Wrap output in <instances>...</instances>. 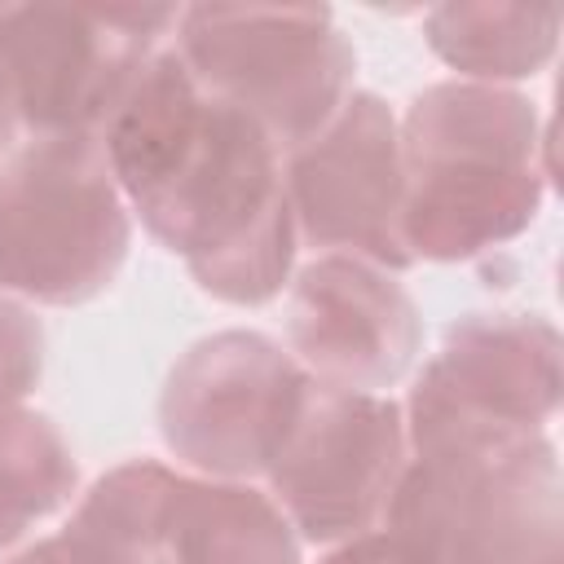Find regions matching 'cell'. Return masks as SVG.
<instances>
[{
    "label": "cell",
    "instance_id": "cell-12",
    "mask_svg": "<svg viewBox=\"0 0 564 564\" xmlns=\"http://www.w3.org/2000/svg\"><path fill=\"white\" fill-rule=\"evenodd\" d=\"M154 564H300V542L278 502L238 480H194L159 463L150 498Z\"/></svg>",
    "mask_w": 564,
    "mask_h": 564
},
{
    "label": "cell",
    "instance_id": "cell-18",
    "mask_svg": "<svg viewBox=\"0 0 564 564\" xmlns=\"http://www.w3.org/2000/svg\"><path fill=\"white\" fill-rule=\"evenodd\" d=\"M9 137H13V119H9V110H4V101H0V150L9 145Z\"/></svg>",
    "mask_w": 564,
    "mask_h": 564
},
{
    "label": "cell",
    "instance_id": "cell-8",
    "mask_svg": "<svg viewBox=\"0 0 564 564\" xmlns=\"http://www.w3.org/2000/svg\"><path fill=\"white\" fill-rule=\"evenodd\" d=\"M405 463L410 441L397 401L313 379L264 476L291 529L308 542H348L383 520Z\"/></svg>",
    "mask_w": 564,
    "mask_h": 564
},
{
    "label": "cell",
    "instance_id": "cell-19",
    "mask_svg": "<svg viewBox=\"0 0 564 564\" xmlns=\"http://www.w3.org/2000/svg\"><path fill=\"white\" fill-rule=\"evenodd\" d=\"M542 564H564V555H560V560H542Z\"/></svg>",
    "mask_w": 564,
    "mask_h": 564
},
{
    "label": "cell",
    "instance_id": "cell-16",
    "mask_svg": "<svg viewBox=\"0 0 564 564\" xmlns=\"http://www.w3.org/2000/svg\"><path fill=\"white\" fill-rule=\"evenodd\" d=\"M44 370V330L31 308L0 291V405H18Z\"/></svg>",
    "mask_w": 564,
    "mask_h": 564
},
{
    "label": "cell",
    "instance_id": "cell-3",
    "mask_svg": "<svg viewBox=\"0 0 564 564\" xmlns=\"http://www.w3.org/2000/svg\"><path fill=\"white\" fill-rule=\"evenodd\" d=\"M410 454L383 524L423 533L467 564L564 555V480L546 432L458 436Z\"/></svg>",
    "mask_w": 564,
    "mask_h": 564
},
{
    "label": "cell",
    "instance_id": "cell-2",
    "mask_svg": "<svg viewBox=\"0 0 564 564\" xmlns=\"http://www.w3.org/2000/svg\"><path fill=\"white\" fill-rule=\"evenodd\" d=\"M401 238L419 260H471L538 216L546 167L538 110L502 84L423 88L397 128Z\"/></svg>",
    "mask_w": 564,
    "mask_h": 564
},
{
    "label": "cell",
    "instance_id": "cell-5",
    "mask_svg": "<svg viewBox=\"0 0 564 564\" xmlns=\"http://www.w3.org/2000/svg\"><path fill=\"white\" fill-rule=\"evenodd\" d=\"M123 189L97 137H31L0 167V291L84 304L128 256Z\"/></svg>",
    "mask_w": 564,
    "mask_h": 564
},
{
    "label": "cell",
    "instance_id": "cell-7",
    "mask_svg": "<svg viewBox=\"0 0 564 564\" xmlns=\"http://www.w3.org/2000/svg\"><path fill=\"white\" fill-rule=\"evenodd\" d=\"M313 375L256 330H216L189 344L159 392L163 445L225 480L264 476L286 441Z\"/></svg>",
    "mask_w": 564,
    "mask_h": 564
},
{
    "label": "cell",
    "instance_id": "cell-13",
    "mask_svg": "<svg viewBox=\"0 0 564 564\" xmlns=\"http://www.w3.org/2000/svg\"><path fill=\"white\" fill-rule=\"evenodd\" d=\"M560 9L538 4H436L423 18L432 53L471 75V84H502L538 75L560 44Z\"/></svg>",
    "mask_w": 564,
    "mask_h": 564
},
{
    "label": "cell",
    "instance_id": "cell-17",
    "mask_svg": "<svg viewBox=\"0 0 564 564\" xmlns=\"http://www.w3.org/2000/svg\"><path fill=\"white\" fill-rule=\"evenodd\" d=\"M322 564H467V560H458L454 551L436 546L423 533H410L401 524H379L339 542Z\"/></svg>",
    "mask_w": 564,
    "mask_h": 564
},
{
    "label": "cell",
    "instance_id": "cell-11",
    "mask_svg": "<svg viewBox=\"0 0 564 564\" xmlns=\"http://www.w3.org/2000/svg\"><path fill=\"white\" fill-rule=\"evenodd\" d=\"M295 361L330 388L375 392L397 383L419 352L414 300L375 264L322 256L300 269L286 304Z\"/></svg>",
    "mask_w": 564,
    "mask_h": 564
},
{
    "label": "cell",
    "instance_id": "cell-1",
    "mask_svg": "<svg viewBox=\"0 0 564 564\" xmlns=\"http://www.w3.org/2000/svg\"><path fill=\"white\" fill-rule=\"evenodd\" d=\"M101 150L141 225L225 304H264L295 260V220L273 141L198 88L176 48H159L101 132Z\"/></svg>",
    "mask_w": 564,
    "mask_h": 564
},
{
    "label": "cell",
    "instance_id": "cell-6",
    "mask_svg": "<svg viewBox=\"0 0 564 564\" xmlns=\"http://www.w3.org/2000/svg\"><path fill=\"white\" fill-rule=\"evenodd\" d=\"M181 9L0 4V101L31 137H97Z\"/></svg>",
    "mask_w": 564,
    "mask_h": 564
},
{
    "label": "cell",
    "instance_id": "cell-14",
    "mask_svg": "<svg viewBox=\"0 0 564 564\" xmlns=\"http://www.w3.org/2000/svg\"><path fill=\"white\" fill-rule=\"evenodd\" d=\"M159 463H123L106 471L75 507L70 524L9 564H154L150 560V494H154Z\"/></svg>",
    "mask_w": 564,
    "mask_h": 564
},
{
    "label": "cell",
    "instance_id": "cell-10",
    "mask_svg": "<svg viewBox=\"0 0 564 564\" xmlns=\"http://www.w3.org/2000/svg\"><path fill=\"white\" fill-rule=\"evenodd\" d=\"M286 203L295 238L375 269H410L401 238V145L397 119L375 93H348L335 119L291 150Z\"/></svg>",
    "mask_w": 564,
    "mask_h": 564
},
{
    "label": "cell",
    "instance_id": "cell-9",
    "mask_svg": "<svg viewBox=\"0 0 564 564\" xmlns=\"http://www.w3.org/2000/svg\"><path fill=\"white\" fill-rule=\"evenodd\" d=\"M564 344L533 313H471L445 330L405 401L410 449L458 436L542 432L564 392Z\"/></svg>",
    "mask_w": 564,
    "mask_h": 564
},
{
    "label": "cell",
    "instance_id": "cell-15",
    "mask_svg": "<svg viewBox=\"0 0 564 564\" xmlns=\"http://www.w3.org/2000/svg\"><path fill=\"white\" fill-rule=\"evenodd\" d=\"M79 485L62 432L22 405H0V551L57 511Z\"/></svg>",
    "mask_w": 564,
    "mask_h": 564
},
{
    "label": "cell",
    "instance_id": "cell-4",
    "mask_svg": "<svg viewBox=\"0 0 564 564\" xmlns=\"http://www.w3.org/2000/svg\"><path fill=\"white\" fill-rule=\"evenodd\" d=\"M176 57L273 150L313 141L348 101L357 66L326 4H189L176 18Z\"/></svg>",
    "mask_w": 564,
    "mask_h": 564
}]
</instances>
